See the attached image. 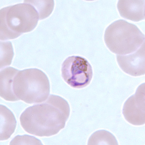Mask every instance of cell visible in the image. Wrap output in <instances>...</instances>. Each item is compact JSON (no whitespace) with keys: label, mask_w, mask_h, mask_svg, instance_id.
I'll list each match as a JSON object with an SVG mask.
<instances>
[{"label":"cell","mask_w":145,"mask_h":145,"mask_svg":"<svg viewBox=\"0 0 145 145\" xmlns=\"http://www.w3.org/2000/svg\"><path fill=\"white\" fill-rule=\"evenodd\" d=\"M145 0H120L117 5L121 17L135 22L145 19Z\"/></svg>","instance_id":"cell-8"},{"label":"cell","mask_w":145,"mask_h":145,"mask_svg":"<svg viewBox=\"0 0 145 145\" xmlns=\"http://www.w3.org/2000/svg\"><path fill=\"white\" fill-rule=\"evenodd\" d=\"M70 113L67 101L59 96L50 95L45 102L27 108L20 116V122L29 134L49 137L64 128Z\"/></svg>","instance_id":"cell-1"},{"label":"cell","mask_w":145,"mask_h":145,"mask_svg":"<svg viewBox=\"0 0 145 145\" xmlns=\"http://www.w3.org/2000/svg\"><path fill=\"white\" fill-rule=\"evenodd\" d=\"M145 86L143 83L139 86L135 94L129 98L124 104V117L134 125H142L145 123Z\"/></svg>","instance_id":"cell-6"},{"label":"cell","mask_w":145,"mask_h":145,"mask_svg":"<svg viewBox=\"0 0 145 145\" xmlns=\"http://www.w3.org/2000/svg\"><path fill=\"white\" fill-rule=\"evenodd\" d=\"M31 4L38 12L39 20L48 18L53 11L54 6V1H24Z\"/></svg>","instance_id":"cell-12"},{"label":"cell","mask_w":145,"mask_h":145,"mask_svg":"<svg viewBox=\"0 0 145 145\" xmlns=\"http://www.w3.org/2000/svg\"><path fill=\"white\" fill-rule=\"evenodd\" d=\"M61 71L65 82L76 89L86 87L91 82L93 76L91 64L80 56L68 57L62 64Z\"/></svg>","instance_id":"cell-5"},{"label":"cell","mask_w":145,"mask_h":145,"mask_svg":"<svg viewBox=\"0 0 145 145\" xmlns=\"http://www.w3.org/2000/svg\"><path fill=\"white\" fill-rule=\"evenodd\" d=\"M14 56L13 49L10 42H1V68L11 63Z\"/></svg>","instance_id":"cell-13"},{"label":"cell","mask_w":145,"mask_h":145,"mask_svg":"<svg viewBox=\"0 0 145 145\" xmlns=\"http://www.w3.org/2000/svg\"><path fill=\"white\" fill-rule=\"evenodd\" d=\"M10 145H42V144L35 137L24 135L15 137L10 142Z\"/></svg>","instance_id":"cell-14"},{"label":"cell","mask_w":145,"mask_h":145,"mask_svg":"<svg viewBox=\"0 0 145 145\" xmlns=\"http://www.w3.org/2000/svg\"><path fill=\"white\" fill-rule=\"evenodd\" d=\"M104 39L109 50L119 55L133 53L145 42V35L136 25L122 20L106 29Z\"/></svg>","instance_id":"cell-4"},{"label":"cell","mask_w":145,"mask_h":145,"mask_svg":"<svg viewBox=\"0 0 145 145\" xmlns=\"http://www.w3.org/2000/svg\"><path fill=\"white\" fill-rule=\"evenodd\" d=\"M88 145H118L115 137L110 132L99 130L94 132L89 137Z\"/></svg>","instance_id":"cell-11"},{"label":"cell","mask_w":145,"mask_h":145,"mask_svg":"<svg viewBox=\"0 0 145 145\" xmlns=\"http://www.w3.org/2000/svg\"><path fill=\"white\" fill-rule=\"evenodd\" d=\"M39 20L38 12L31 4L24 2L0 11V39H14L32 31Z\"/></svg>","instance_id":"cell-2"},{"label":"cell","mask_w":145,"mask_h":145,"mask_svg":"<svg viewBox=\"0 0 145 145\" xmlns=\"http://www.w3.org/2000/svg\"><path fill=\"white\" fill-rule=\"evenodd\" d=\"M13 91L27 104L45 102L50 93V83L45 72L37 68L20 71L14 79Z\"/></svg>","instance_id":"cell-3"},{"label":"cell","mask_w":145,"mask_h":145,"mask_svg":"<svg viewBox=\"0 0 145 145\" xmlns=\"http://www.w3.org/2000/svg\"><path fill=\"white\" fill-rule=\"evenodd\" d=\"M1 114V141L10 138L15 132L17 126V120L11 111L5 106H0Z\"/></svg>","instance_id":"cell-10"},{"label":"cell","mask_w":145,"mask_h":145,"mask_svg":"<svg viewBox=\"0 0 145 145\" xmlns=\"http://www.w3.org/2000/svg\"><path fill=\"white\" fill-rule=\"evenodd\" d=\"M145 42L137 51L126 55H117V60L122 71L134 76H142L145 74Z\"/></svg>","instance_id":"cell-7"},{"label":"cell","mask_w":145,"mask_h":145,"mask_svg":"<svg viewBox=\"0 0 145 145\" xmlns=\"http://www.w3.org/2000/svg\"><path fill=\"white\" fill-rule=\"evenodd\" d=\"M18 70L9 67L1 70L0 72V95L5 100L15 102L20 100L13 91V81Z\"/></svg>","instance_id":"cell-9"}]
</instances>
